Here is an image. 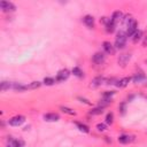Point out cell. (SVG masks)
Listing matches in <instances>:
<instances>
[{
  "label": "cell",
  "mask_w": 147,
  "mask_h": 147,
  "mask_svg": "<svg viewBox=\"0 0 147 147\" xmlns=\"http://www.w3.org/2000/svg\"><path fill=\"white\" fill-rule=\"evenodd\" d=\"M126 41H127V36H126V32L125 31H118L117 34H116V38H115V48L116 49H124L125 46H126Z\"/></svg>",
  "instance_id": "1"
},
{
  "label": "cell",
  "mask_w": 147,
  "mask_h": 147,
  "mask_svg": "<svg viewBox=\"0 0 147 147\" xmlns=\"http://www.w3.org/2000/svg\"><path fill=\"white\" fill-rule=\"evenodd\" d=\"M70 74H71V71H70V70H68L67 68L61 69V70H59V71H57L56 76H55V80H56L57 83H62V82H64V80H67V79L69 78Z\"/></svg>",
  "instance_id": "2"
},
{
  "label": "cell",
  "mask_w": 147,
  "mask_h": 147,
  "mask_svg": "<svg viewBox=\"0 0 147 147\" xmlns=\"http://www.w3.org/2000/svg\"><path fill=\"white\" fill-rule=\"evenodd\" d=\"M25 122V116L23 115H15L8 119V124L10 126H21Z\"/></svg>",
  "instance_id": "3"
},
{
  "label": "cell",
  "mask_w": 147,
  "mask_h": 147,
  "mask_svg": "<svg viewBox=\"0 0 147 147\" xmlns=\"http://www.w3.org/2000/svg\"><path fill=\"white\" fill-rule=\"evenodd\" d=\"M126 28H127V29H126V31H125V32H126V36L131 38V37H132V36H133V34L139 30V29H138V22H137V20H136V18H133V20L127 24V26H126Z\"/></svg>",
  "instance_id": "4"
},
{
  "label": "cell",
  "mask_w": 147,
  "mask_h": 147,
  "mask_svg": "<svg viewBox=\"0 0 147 147\" xmlns=\"http://www.w3.org/2000/svg\"><path fill=\"white\" fill-rule=\"evenodd\" d=\"M0 8L3 13H11V11L16 10V6L10 1H1L0 2Z\"/></svg>",
  "instance_id": "5"
},
{
  "label": "cell",
  "mask_w": 147,
  "mask_h": 147,
  "mask_svg": "<svg viewBox=\"0 0 147 147\" xmlns=\"http://www.w3.org/2000/svg\"><path fill=\"white\" fill-rule=\"evenodd\" d=\"M102 48H103V52H105L106 54H108V55H114L115 52H116L115 46H114L110 41H108V40H105V41L102 42Z\"/></svg>",
  "instance_id": "6"
},
{
  "label": "cell",
  "mask_w": 147,
  "mask_h": 147,
  "mask_svg": "<svg viewBox=\"0 0 147 147\" xmlns=\"http://www.w3.org/2000/svg\"><path fill=\"white\" fill-rule=\"evenodd\" d=\"M133 140H134V137L131 134H127V133H122L117 137V141L122 145H127V144L132 142Z\"/></svg>",
  "instance_id": "7"
},
{
  "label": "cell",
  "mask_w": 147,
  "mask_h": 147,
  "mask_svg": "<svg viewBox=\"0 0 147 147\" xmlns=\"http://www.w3.org/2000/svg\"><path fill=\"white\" fill-rule=\"evenodd\" d=\"M105 60H106V55L102 52H96L92 56V62L95 64H102L105 62Z\"/></svg>",
  "instance_id": "8"
},
{
  "label": "cell",
  "mask_w": 147,
  "mask_h": 147,
  "mask_svg": "<svg viewBox=\"0 0 147 147\" xmlns=\"http://www.w3.org/2000/svg\"><path fill=\"white\" fill-rule=\"evenodd\" d=\"M105 82H106V78H105L103 76H96V77H94V78L91 80L90 87H91V88H96V87L101 86Z\"/></svg>",
  "instance_id": "9"
},
{
  "label": "cell",
  "mask_w": 147,
  "mask_h": 147,
  "mask_svg": "<svg viewBox=\"0 0 147 147\" xmlns=\"http://www.w3.org/2000/svg\"><path fill=\"white\" fill-rule=\"evenodd\" d=\"M123 17H124V14H123L121 10H115V11L111 14V16H110V21H111L115 25H117V24L123 20Z\"/></svg>",
  "instance_id": "10"
},
{
  "label": "cell",
  "mask_w": 147,
  "mask_h": 147,
  "mask_svg": "<svg viewBox=\"0 0 147 147\" xmlns=\"http://www.w3.org/2000/svg\"><path fill=\"white\" fill-rule=\"evenodd\" d=\"M130 60H131V54H129V53L121 54V55L118 56V59H117V63H118V65H121V67L124 68V67L129 63Z\"/></svg>",
  "instance_id": "11"
},
{
  "label": "cell",
  "mask_w": 147,
  "mask_h": 147,
  "mask_svg": "<svg viewBox=\"0 0 147 147\" xmlns=\"http://www.w3.org/2000/svg\"><path fill=\"white\" fill-rule=\"evenodd\" d=\"M42 118L46 122H57L60 119V115L57 113H46L42 115Z\"/></svg>",
  "instance_id": "12"
},
{
  "label": "cell",
  "mask_w": 147,
  "mask_h": 147,
  "mask_svg": "<svg viewBox=\"0 0 147 147\" xmlns=\"http://www.w3.org/2000/svg\"><path fill=\"white\" fill-rule=\"evenodd\" d=\"M83 23L88 28V29H93L95 26V21L94 17L92 15H85L83 17Z\"/></svg>",
  "instance_id": "13"
},
{
  "label": "cell",
  "mask_w": 147,
  "mask_h": 147,
  "mask_svg": "<svg viewBox=\"0 0 147 147\" xmlns=\"http://www.w3.org/2000/svg\"><path fill=\"white\" fill-rule=\"evenodd\" d=\"M132 80V77H123V78H121V79H117V82H116V86L118 87V88H124V87H126L127 85H129V83Z\"/></svg>",
  "instance_id": "14"
},
{
  "label": "cell",
  "mask_w": 147,
  "mask_h": 147,
  "mask_svg": "<svg viewBox=\"0 0 147 147\" xmlns=\"http://www.w3.org/2000/svg\"><path fill=\"white\" fill-rule=\"evenodd\" d=\"M8 145H10L11 147H24L25 142L22 139H15L13 137H8Z\"/></svg>",
  "instance_id": "15"
},
{
  "label": "cell",
  "mask_w": 147,
  "mask_h": 147,
  "mask_svg": "<svg viewBox=\"0 0 147 147\" xmlns=\"http://www.w3.org/2000/svg\"><path fill=\"white\" fill-rule=\"evenodd\" d=\"M146 78L147 77H146V75L144 72H137V74H134L132 76V82L134 84H138V83H141V82L146 80Z\"/></svg>",
  "instance_id": "16"
},
{
  "label": "cell",
  "mask_w": 147,
  "mask_h": 147,
  "mask_svg": "<svg viewBox=\"0 0 147 147\" xmlns=\"http://www.w3.org/2000/svg\"><path fill=\"white\" fill-rule=\"evenodd\" d=\"M75 125H76L77 129H78L80 132H83V133H88V132H90V126H88L87 124L83 123V122H75Z\"/></svg>",
  "instance_id": "17"
},
{
  "label": "cell",
  "mask_w": 147,
  "mask_h": 147,
  "mask_svg": "<svg viewBox=\"0 0 147 147\" xmlns=\"http://www.w3.org/2000/svg\"><path fill=\"white\" fill-rule=\"evenodd\" d=\"M105 113V108H101V107H94V108H92V109H90V111H88V115H91V116H98V115H102Z\"/></svg>",
  "instance_id": "18"
},
{
  "label": "cell",
  "mask_w": 147,
  "mask_h": 147,
  "mask_svg": "<svg viewBox=\"0 0 147 147\" xmlns=\"http://www.w3.org/2000/svg\"><path fill=\"white\" fill-rule=\"evenodd\" d=\"M114 122H115V115H114V113L113 111H108L106 114V117H105V123L107 125H113Z\"/></svg>",
  "instance_id": "19"
},
{
  "label": "cell",
  "mask_w": 147,
  "mask_h": 147,
  "mask_svg": "<svg viewBox=\"0 0 147 147\" xmlns=\"http://www.w3.org/2000/svg\"><path fill=\"white\" fill-rule=\"evenodd\" d=\"M15 92H24L28 90L26 85L22 84V83H13V87H11Z\"/></svg>",
  "instance_id": "20"
},
{
  "label": "cell",
  "mask_w": 147,
  "mask_h": 147,
  "mask_svg": "<svg viewBox=\"0 0 147 147\" xmlns=\"http://www.w3.org/2000/svg\"><path fill=\"white\" fill-rule=\"evenodd\" d=\"M115 28H116V25L110 21V18H108L107 23L105 24V30H106V32H107V33H113V32L115 31Z\"/></svg>",
  "instance_id": "21"
},
{
  "label": "cell",
  "mask_w": 147,
  "mask_h": 147,
  "mask_svg": "<svg viewBox=\"0 0 147 147\" xmlns=\"http://www.w3.org/2000/svg\"><path fill=\"white\" fill-rule=\"evenodd\" d=\"M142 38H144V33H142V31H141V30H138V31H137V32L131 37V39H132V42H133V44H138Z\"/></svg>",
  "instance_id": "22"
},
{
  "label": "cell",
  "mask_w": 147,
  "mask_h": 147,
  "mask_svg": "<svg viewBox=\"0 0 147 147\" xmlns=\"http://www.w3.org/2000/svg\"><path fill=\"white\" fill-rule=\"evenodd\" d=\"M126 110H127V102L126 101L119 102V105H118V113H119V115L124 116L126 114Z\"/></svg>",
  "instance_id": "23"
},
{
  "label": "cell",
  "mask_w": 147,
  "mask_h": 147,
  "mask_svg": "<svg viewBox=\"0 0 147 147\" xmlns=\"http://www.w3.org/2000/svg\"><path fill=\"white\" fill-rule=\"evenodd\" d=\"M60 110H61L63 114H67V115H69V116H76V114H77L72 108H69V107H67V106H61V107H60Z\"/></svg>",
  "instance_id": "24"
},
{
  "label": "cell",
  "mask_w": 147,
  "mask_h": 147,
  "mask_svg": "<svg viewBox=\"0 0 147 147\" xmlns=\"http://www.w3.org/2000/svg\"><path fill=\"white\" fill-rule=\"evenodd\" d=\"M71 74H72L74 76L78 77V78H84V71H83L79 67H74V68L71 69Z\"/></svg>",
  "instance_id": "25"
},
{
  "label": "cell",
  "mask_w": 147,
  "mask_h": 147,
  "mask_svg": "<svg viewBox=\"0 0 147 147\" xmlns=\"http://www.w3.org/2000/svg\"><path fill=\"white\" fill-rule=\"evenodd\" d=\"M13 87V83H10V82H7V80H2L1 83H0V90L3 92V91H7V90H9V88H11Z\"/></svg>",
  "instance_id": "26"
},
{
  "label": "cell",
  "mask_w": 147,
  "mask_h": 147,
  "mask_svg": "<svg viewBox=\"0 0 147 147\" xmlns=\"http://www.w3.org/2000/svg\"><path fill=\"white\" fill-rule=\"evenodd\" d=\"M115 94H116L115 91H105V92H102V96L101 98L107 99V100H113V96Z\"/></svg>",
  "instance_id": "27"
},
{
  "label": "cell",
  "mask_w": 147,
  "mask_h": 147,
  "mask_svg": "<svg viewBox=\"0 0 147 147\" xmlns=\"http://www.w3.org/2000/svg\"><path fill=\"white\" fill-rule=\"evenodd\" d=\"M55 83H56V80H55V78H53V77H45L44 80H42V84L46 85V86H52V85H54Z\"/></svg>",
  "instance_id": "28"
},
{
  "label": "cell",
  "mask_w": 147,
  "mask_h": 147,
  "mask_svg": "<svg viewBox=\"0 0 147 147\" xmlns=\"http://www.w3.org/2000/svg\"><path fill=\"white\" fill-rule=\"evenodd\" d=\"M40 86H41V83H40V82H38V80L31 82L30 84H28V85H26L28 90H37V88H39Z\"/></svg>",
  "instance_id": "29"
},
{
  "label": "cell",
  "mask_w": 147,
  "mask_h": 147,
  "mask_svg": "<svg viewBox=\"0 0 147 147\" xmlns=\"http://www.w3.org/2000/svg\"><path fill=\"white\" fill-rule=\"evenodd\" d=\"M111 102H113V100H107V99L101 98V99L99 100L98 106H99V107H101V108H106V107H108V106H109Z\"/></svg>",
  "instance_id": "30"
},
{
  "label": "cell",
  "mask_w": 147,
  "mask_h": 147,
  "mask_svg": "<svg viewBox=\"0 0 147 147\" xmlns=\"http://www.w3.org/2000/svg\"><path fill=\"white\" fill-rule=\"evenodd\" d=\"M95 129L98 132H106L108 130V125L106 123H98L95 125Z\"/></svg>",
  "instance_id": "31"
},
{
  "label": "cell",
  "mask_w": 147,
  "mask_h": 147,
  "mask_svg": "<svg viewBox=\"0 0 147 147\" xmlns=\"http://www.w3.org/2000/svg\"><path fill=\"white\" fill-rule=\"evenodd\" d=\"M132 20H133V17H132V16H131L130 14H127V15H125V16L123 17L122 22L124 23V25H126V26H127V24H129V23H130V22H131Z\"/></svg>",
  "instance_id": "32"
},
{
  "label": "cell",
  "mask_w": 147,
  "mask_h": 147,
  "mask_svg": "<svg viewBox=\"0 0 147 147\" xmlns=\"http://www.w3.org/2000/svg\"><path fill=\"white\" fill-rule=\"evenodd\" d=\"M77 100H78V101H80L82 103H85V105H87V106H91V105H92V102H91L88 99H86V98H83V96H77Z\"/></svg>",
  "instance_id": "33"
},
{
  "label": "cell",
  "mask_w": 147,
  "mask_h": 147,
  "mask_svg": "<svg viewBox=\"0 0 147 147\" xmlns=\"http://www.w3.org/2000/svg\"><path fill=\"white\" fill-rule=\"evenodd\" d=\"M133 99H134V94H129L126 98V102H131Z\"/></svg>",
  "instance_id": "34"
},
{
  "label": "cell",
  "mask_w": 147,
  "mask_h": 147,
  "mask_svg": "<svg viewBox=\"0 0 147 147\" xmlns=\"http://www.w3.org/2000/svg\"><path fill=\"white\" fill-rule=\"evenodd\" d=\"M142 47H147V36L144 37V40H142Z\"/></svg>",
  "instance_id": "35"
},
{
  "label": "cell",
  "mask_w": 147,
  "mask_h": 147,
  "mask_svg": "<svg viewBox=\"0 0 147 147\" xmlns=\"http://www.w3.org/2000/svg\"><path fill=\"white\" fill-rule=\"evenodd\" d=\"M105 140H106L108 144H111V139H109V137H105Z\"/></svg>",
  "instance_id": "36"
},
{
  "label": "cell",
  "mask_w": 147,
  "mask_h": 147,
  "mask_svg": "<svg viewBox=\"0 0 147 147\" xmlns=\"http://www.w3.org/2000/svg\"><path fill=\"white\" fill-rule=\"evenodd\" d=\"M6 147H11V146H10V145H7V146H6Z\"/></svg>",
  "instance_id": "37"
},
{
  "label": "cell",
  "mask_w": 147,
  "mask_h": 147,
  "mask_svg": "<svg viewBox=\"0 0 147 147\" xmlns=\"http://www.w3.org/2000/svg\"><path fill=\"white\" fill-rule=\"evenodd\" d=\"M145 63H146V65H147V60H145Z\"/></svg>",
  "instance_id": "38"
},
{
  "label": "cell",
  "mask_w": 147,
  "mask_h": 147,
  "mask_svg": "<svg viewBox=\"0 0 147 147\" xmlns=\"http://www.w3.org/2000/svg\"><path fill=\"white\" fill-rule=\"evenodd\" d=\"M146 99H147V96H146Z\"/></svg>",
  "instance_id": "39"
}]
</instances>
